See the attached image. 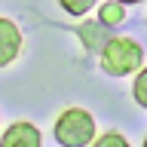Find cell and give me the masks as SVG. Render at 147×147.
<instances>
[{"label":"cell","instance_id":"obj_1","mask_svg":"<svg viewBox=\"0 0 147 147\" xmlns=\"http://www.w3.org/2000/svg\"><path fill=\"white\" fill-rule=\"evenodd\" d=\"M144 49L132 37H107V43L101 46V71L110 77H129L141 71Z\"/></svg>","mask_w":147,"mask_h":147},{"label":"cell","instance_id":"obj_2","mask_svg":"<svg viewBox=\"0 0 147 147\" xmlns=\"http://www.w3.org/2000/svg\"><path fill=\"white\" fill-rule=\"evenodd\" d=\"M95 117L86 107H64L52 126V135L61 147H86L95 141Z\"/></svg>","mask_w":147,"mask_h":147},{"label":"cell","instance_id":"obj_3","mask_svg":"<svg viewBox=\"0 0 147 147\" xmlns=\"http://www.w3.org/2000/svg\"><path fill=\"white\" fill-rule=\"evenodd\" d=\"M0 147H43V135H40V129H37L34 123L18 119V123L3 129Z\"/></svg>","mask_w":147,"mask_h":147},{"label":"cell","instance_id":"obj_4","mask_svg":"<svg viewBox=\"0 0 147 147\" xmlns=\"http://www.w3.org/2000/svg\"><path fill=\"white\" fill-rule=\"evenodd\" d=\"M22 46H25V37H22V28L12 22V18L0 16V67L12 64L22 55Z\"/></svg>","mask_w":147,"mask_h":147},{"label":"cell","instance_id":"obj_5","mask_svg":"<svg viewBox=\"0 0 147 147\" xmlns=\"http://www.w3.org/2000/svg\"><path fill=\"white\" fill-rule=\"evenodd\" d=\"M123 18H126V6L123 3H104V6L98 9V22H101V28H117V25H123Z\"/></svg>","mask_w":147,"mask_h":147},{"label":"cell","instance_id":"obj_6","mask_svg":"<svg viewBox=\"0 0 147 147\" xmlns=\"http://www.w3.org/2000/svg\"><path fill=\"white\" fill-rule=\"evenodd\" d=\"M132 95H135V101L141 104V107H147V67L138 71L135 83H132Z\"/></svg>","mask_w":147,"mask_h":147},{"label":"cell","instance_id":"obj_7","mask_svg":"<svg viewBox=\"0 0 147 147\" xmlns=\"http://www.w3.org/2000/svg\"><path fill=\"white\" fill-rule=\"evenodd\" d=\"M58 3H61V9L67 16H86L98 0H58Z\"/></svg>","mask_w":147,"mask_h":147},{"label":"cell","instance_id":"obj_8","mask_svg":"<svg viewBox=\"0 0 147 147\" xmlns=\"http://www.w3.org/2000/svg\"><path fill=\"white\" fill-rule=\"evenodd\" d=\"M92 147H129V141L119 132H104V135H98L92 141Z\"/></svg>","mask_w":147,"mask_h":147},{"label":"cell","instance_id":"obj_9","mask_svg":"<svg viewBox=\"0 0 147 147\" xmlns=\"http://www.w3.org/2000/svg\"><path fill=\"white\" fill-rule=\"evenodd\" d=\"M95 31H101V28H98V22H86V25H80V34L86 37L89 49H98V43H95ZM98 40H101V43H107V40H104L101 34H98Z\"/></svg>","mask_w":147,"mask_h":147},{"label":"cell","instance_id":"obj_10","mask_svg":"<svg viewBox=\"0 0 147 147\" xmlns=\"http://www.w3.org/2000/svg\"><path fill=\"white\" fill-rule=\"evenodd\" d=\"M117 3H123V6H126V3H144V0H117Z\"/></svg>","mask_w":147,"mask_h":147},{"label":"cell","instance_id":"obj_11","mask_svg":"<svg viewBox=\"0 0 147 147\" xmlns=\"http://www.w3.org/2000/svg\"><path fill=\"white\" fill-rule=\"evenodd\" d=\"M141 147H147V138H144V144H141Z\"/></svg>","mask_w":147,"mask_h":147}]
</instances>
